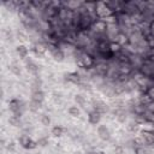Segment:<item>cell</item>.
Returning a JSON list of instances; mask_svg holds the SVG:
<instances>
[{"label":"cell","mask_w":154,"mask_h":154,"mask_svg":"<svg viewBox=\"0 0 154 154\" xmlns=\"http://www.w3.org/2000/svg\"><path fill=\"white\" fill-rule=\"evenodd\" d=\"M18 144H19L22 148L26 149V150H31V149H35V148L38 147L37 141L32 140L28 134H22V135H19V137H18Z\"/></svg>","instance_id":"6da1fadb"},{"label":"cell","mask_w":154,"mask_h":154,"mask_svg":"<svg viewBox=\"0 0 154 154\" xmlns=\"http://www.w3.org/2000/svg\"><path fill=\"white\" fill-rule=\"evenodd\" d=\"M30 51L34 53V55L38 59H42L45 58L46 55V52L48 51L47 49V45L42 41H37V42H34L31 43V47H30Z\"/></svg>","instance_id":"7a4b0ae2"},{"label":"cell","mask_w":154,"mask_h":154,"mask_svg":"<svg viewBox=\"0 0 154 154\" xmlns=\"http://www.w3.org/2000/svg\"><path fill=\"white\" fill-rule=\"evenodd\" d=\"M141 140L143 141L144 146L152 148L154 146V130L153 129H142L140 130V135Z\"/></svg>","instance_id":"3957f363"},{"label":"cell","mask_w":154,"mask_h":154,"mask_svg":"<svg viewBox=\"0 0 154 154\" xmlns=\"http://www.w3.org/2000/svg\"><path fill=\"white\" fill-rule=\"evenodd\" d=\"M96 134H97V137L103 142H108L112 138V134L106 124H99L96 128Z\"/></svg>","instance_id":"277c9868"},{"label":"cell","mask_w":154,"mask_h":154,"mask_svg":"<svg viewBox=\"0 0 154 154\" xmlns=\"http://www.w3.org/2000/svg\"><path fill=\"white\" fill-rule=\"evenodd\" d=\"M91 107H93V109L100 112L101 114H105V113H108L109 112V105L106 103L102 100H95L94 99L91 101Z\"/></svg>","instance_id":"5b68a950"},{"label":"cell","mask_w":154,"mask_h":154,"mask_svg":"<svg viewBox=\"0 0 154 154\" xmlns=\"http://www.w3.org/2000/svg\"><path fill=\"white\" fill-rule=\"evenodd\" d=\"M64 79L69 83H72V84H76L78 85L83 79H82V76L79 73V71H72V72H67L64 75Z\"/></svg>","instance_id":"8992f818"},{"label":"cell","mask_w":154,"mask_h":154,"mask_svg":"<svg viewBox=\"0 0 154 154\" xmlns=\"http://www.w3.org/2000/svg\"><path fill=\"white\" fill-rule=\"evenodd\" d=\"M24 66H25V70H26L29 73L34 75V76H37L38 72H40V66H38L32 59H30V58H26V59L24 60Z\"/></svg>","instance_id":"52a82bcc"},{"label":"cell","mask_w":154,"mask_h":154,"mask_svg":"<svg viewBox=\"0 0 154 154\" xmlns=\"http://www.w3.org/2000/svg\"><path fill=\"white\" fill-rule=\"evenodd\" d=\"M87 119H88V123L90 125H99L101 119H102V114L100 112H97V111L91 108L88 112V114H87Z\"/></svg>","instance_id":"ba28073f"},{"label":"cell","mask_w":154,"mask_h":154,"mask_svg":"<svg viewBox=\"0 0 154 154\" xmlns=\"http://www.w3.org/2000/svg\"><path fill=\"white\" fill-rule=\"evenodd\" d=\"M49 53H51V55H52V59H53L54 61H57V63H63V61L65 60V58H66V53H65L61 48H59L58 46H57L54 49H52Z\"/></svg>","instance_id":"9c48e42d"},{"label":"cell","mask_w":154,"mask_h":154,"mask_svg":"<svg viewBox=\"0 0 154 154\" xmlns=\"http://www.w3.org/2000/svg\"><path fill=\"white\" fill-rule=\"evenodd\" d=\"M29 48L24 45V43H19L17 47H16V54L18 55L19 59L22 60H25L26 58H29Z\"/></svg>","instance_id":"30bf717a"},{"label":"cell","mask_w":154,"mask_h":154,"mask_svg":"<svg viewBox=\"0 0 154 154\" xmlns=\"http://www.w3.org/2000/svg\"><path fill=\"white\" fill-rule=\"evenodd\" d=\"M30 100L31 101H35V102L43 103V101H45V93H43V90L31 91L30 93Z\"/></svg>","instance_id":"8fae6325"},{"label":"cell","mask_w":154,"mask_h":154,"mask_svg":"<svg viewBox=\"0 0 154 154\" xmlns=\"http://www.w3.org/2000/svg\"><path fill=\"white\" fill-rule=\"evenodd\" d=\"M73 101H75V103H76L79 108H87L88 101H87V99H85L84 95H82V94H76V95L73 96Z\"/></svg>","instance_id":"7c38bea8"},{"label":"cell","mask_w":154,"mask_h":154,"mask_svg":"<svg viewBox=\"0 0 154 154\" xmlns=\"http://www.w3.org/2000/svg\"><path fill=\"white\" fill-rule=\"evenodd\" d=\"M8 124L13 128H22L23 125V122H22V117H18V116H14V114H11L7 119Z\"/></svg>","instance_id":"4fadbf2b"},{"label":"cell","mask_w":154,"mask_h":154,"mask_svg":"<svg viewBox=\"0 0 154 154\" xmlns=\"http://www.w3.org/2000/svg\"><path fill=\"white\" fill-rule=\"evenodd\" d=\"M126 130L129 131V132H131V134H135V132H138L140 131V124L135 120V119H130V120H128V123H126Z\"/></svg>","instance_id":"5bb4252c"},{"label":"cell","mask_w":154,"mask_h":154,"mask_svg":"<svg viewBox=\"0 0 154 154\" xmlns=\"http://www.w3.org/2000/svg\"><path fill=\"white\" fill-rule=\"evenodd\" d=\"M64 134H65V128L61 126V125H58V124L54 125V126L52 128V130H51V135H52L53 137H55V138L63 137Z\"/></svg>","instance_id":"9a60e30c"},{"label":"cell","mask_w":154,"mask_h":154,"mask_svg":"<svg viewBox=\"0 0 154 154\" xmlns=\"http://www.w3.org/2000/svg\"><path fill=\"white\" fill-rule=\"evenodd\" d=\"M8 70H10L13 75H16V76H20V75H22V67H20V65H19L17 61H12V63L8 65Z\"/></svg>","instance_id":"2e32d148"},{"label":"cell","mask_w":154,"mask_h":154,"mask_svg":"<svg viewBox=\"0 0 154 154\" xmlns=\"http://www.w3.org/2000/svg\"><path fill=\"white\" fill-rule=\"evenodd\" d=\"M142 117H143L146 124H152V125H154V111L147 109V111L142 114Z\"/></svg>","instance_id":"e0dca14e"},{"label":"cell","mask_w":154,"mask_h":154,"mask_svg":"<svg viewBox=\"0 0 154 154\" xmlns=\"http://www.w3.org/2000/svg\"><path fill=\"white\" fill-rule=\"evenodd\" d=\"M67 113L70 117H73V118H78L81 116V108L77 106V105H72L67 108Z\"/></svg>","instance_id":"ac0fdd59"},{"label":"cell","mask_w":154,"mask_h":154,"mask_svg":"<svg viewBox=\"0 0 154 154\" xmlns=\"http://www.w3.org/2000/svg\"><path fill=\"white\" fill-rule=\"evenodd\" d=\"M42 105L43 103H40V102H35V101H31L28 103V109L31 112V113H37L41 108H42Z\"/></svg>","instance_id":"d6986e66"},{"label":"cell","mask_w":154,"mask_h":154,"mask_svg":"<svg viewBox=\"0 0 154 154\" xmlns=\"http://www.w3.org/2000/svg\"><path fill=\"white\" fill-rule=\"evenodd\" d=\"M51 122H52V119H51V116L48 113H41L40 114V123H41V125L49 126Z\"/></svg>","instance_id":"ffe728a7"},{"label":"cell","mask_w":154,"mask_h":154,"mask_svg":"<svg viewBox=\"0 0 154 154\" xmlns=\"http://www.w3.org/2000/svg\"><path fill=\"white\" fill-rule=\"evenodd\" d=\"M37 144H38V147H47V146L49 144V140H48V137H46V136H41V137H38V140H37Z\"/></svg>","instance_id":"44dd1931"},{"label":"cell","mask_w":154,"mask_h":154,"mask_svg":"<svg viewBox=\"0 0 154 154\" xmlns=\"http://www.w3.org/2000/svg\"><path fill=\"white\" fill-rule=\"evenodd\" d=\"M5 148H6V150L10 152V153H14V152H16V143H14L13 141H11V142H8V143L5 146Z\"/></svg>","instance_id":"7402d4cb"},{"label":"cell","mask_w":154,"mask_h":154,"mask_svg":"<svg viewBox=\"0 0 154 154\" xmlns=\"http://www.w3.org/2000/svg\"><path fill=\"white\" fill-rule=\"evenodd\" d=\"M113 153L114 154H125V148L122 144H117L113 149Z\"/></svg>","instance_id":"603a6c76"},{"label":"cell","mask_w":154,"mask_h":154,"mask_svg":"<svg viewBox=\"0 0 154 154\" xmlns=\"http://www.w3.org/2000/svg\"><path fill=\"white\" fill-rule=\"evenodd\" d=\"M88 154H105L102 150H90L88 152Z\"/></svg>","instance_id":"cb8c5ba5"}]
</instances>
